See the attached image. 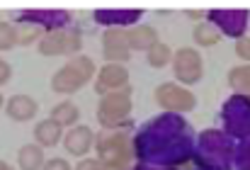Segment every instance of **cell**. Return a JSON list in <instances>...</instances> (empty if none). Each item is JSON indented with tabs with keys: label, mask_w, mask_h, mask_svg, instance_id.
<instances>
[{
	"label": "cell",
	"mask_w": 250,
	"mask_h": 170,
	"mask_svg": "<svg viewBox=\"0 0 250 170\" xmlns=\"http://www.w3.org/2000/svg\"><path fill=\"white\" fill-rule=\"evenodd\" d=\"M236 146V139H231L224 129H204L197 136L194 163L202 170H233Z\"/></svg>",
	"instance_id": "7a4b0ae2"
},
{
	"label": "cell",
	"mask_w": 250,
	"mask_h": 170,
	"mask_svg": "<svg viewBox=\"0 0 250 170\" xmlns=\"http://www.w3.org/2000/svg\"><path fill=\"white\" fill-rule=\"evenodd\" d=\"M97 24H104L107 29H124V27H136V22L141 20V10L131 7V10H119V7H104V10H95L92 12Z\"/></svg>",
	"instance_id": "4fadbf2b"
},
{
	"label": "cell",
	"mask_w": 250,
	"mask_h": 170,
	"mask_svg": "<svg viewBox=\"0 0 250 170\" xmlns=\"http://www.w3.org/2000/svg\"><path fill=\"white\" fill-rule=\"evenodd\" d=\"M0 107H2V95H0Z\"/></svg>",
	"instance_id": "d6a6232c"
},
{
	"label": "cell",
	"mask_w": 250,
	"mask_h": 170,
	"mask_svg": "<svg viewBox=\"0 0 250 170\" xmlns=\"http://www.w3.org/2000/svg\"><path fill=\"white\" fill-rule=\"evenodd\" d=\"M134 170H175V168H166V166H151V163H139V166H134Z\"/></svg>",
	"instance_id": "f546056e"
},
{
	"label": "cell",
	"mask_w": 250,
	"mask_h": 170,
	"mask_svg": "<svg viewBox=\"0 0 250 170\" xmlns=\"http://www.w3.org/2000/svg\"><path fill=\"white\" fill-rule=\"evenodd\" d=\"M5 112L15 122H29L37 114V102L29 95H12L5 105Z\"/></svg>",
	"instance_id": "9a60e30c"
},
{
	"label": "cell",
	"mask_w": 250,
	"mask_h": 170,
	"mask_svg": "<svg viewBox=\"0 0 250 170\" xmlns=\"http://www.w3.org/2000/svg\"><path fill=\"white\" fill-rule=\"evenodd\" d=\"M124 87H129V71L122 64H107L100 68L97 81H95V90L100 95H109V92H117Z\"/></svg>",
	"instance_id": "7c38bea8"
},
{
	"label": "cell",
	"mask_w": 250,
	"mask_h": 170,
	"mask_svg": "<svg viewBox=\"0 0 250 170\" xmlns=\"http://www.w3.org/2000/svg\"><path fill=\"white\" fill-rule=\"evenodd\" d=\"M221 127L231 139H250V97L233 92L221 105Z\"/></svg>",
	"instance_id": "277c9868"
},
{
	"label": "cell",
	"mask_w": 250,
	"mask_h": 170,
	"mask_svg": "<svg viewBox=\"0 0 250 170\" xmlns=\"http://www.w3.org/2000/svg\"><path fill=\"white\" fill-rule=\"evenodd\" d=\"M187 15H189V17H197V20H199V17H202V15H207V12H197V10H189Z\"/></svg>",
	"instance_id": "4dcf8cb0"
},
{
	"label": "cell",
	"mask_w": 250,
	"mask_h": 170,
	"mask_svg": "<svg viewBox=\"0 0 250 170\" xmlns=\"http://www.w3.org/2000/svg\"><path fill=\"white\" fill-rule=\"evenodd\" d=\"M63 146L71 156H85L92 146H95V134L87 127H73L66 136H63Z\"/></svg>",
	"instance_id": "5bb4252c"
},
{
	"label": "cell",
	"mask_w": 250,
	"mask_h": 170,
	"mask_svg": "<svg viewBox=\"0 0 250 170\" xmlns=\"http://www.w3.org/2000/svg\"><path fill=\"white\" fill-rule=\"evenodd\" d=\"M10 76H12V68H10V64H0V85H5L10 81Z\"/></svg>",
	"instance_id": "f1b7e54d"
},
{
	"label": "cell",
	"mask_w": 250,
	"mask_h": 170,
	"mask_svg": "<svg viewBox=\"0 0 250 170\" xmlns=\"http://www.w3.org/2000/svg\"><path fill=\"white\" fill-rule=\"evenodd\" d=\"M42 170H71V166L66 158H51V161H46V166Z\"/></svg>",
	"instance_id": "83f0119b"
},
{
	"label": "cell",
	"mask_w": 250,
	"mask_h": 170,
	"mask_svg": "<svg viewBox=\"0 0 250 170\" xmlns=\"http://www.w3.org/2000/svg\"><path fill=\"white\" fill-rule=\"evenodd\" d=\"M197 170H202V168H197Z\"/></svg>",
	"instance_id": "836d02e7"
},
{
	"label": "cell",
	"mask_w": 250,
	"mask_h": 170,
	"mask_svg": "<svg viewBox=\"0 0 250 170\" xmlns=\"http://www.w3.org/2000/svg\"><path fill=\"white\" fill-rule=\"evenodd\" d=\"M146 59H148V64H151L153 68H163V66H167V64L172 61V51H170L167 44H161V42H158V44L148 51Z\"/></svg>",
	"instance_id": "7402d4cb"
},
{
	"label": "cell",
	"mask_w": 250,
	"mask_h": 170,
	"mask_svg": "<svg viewBox=\"0 0 250 170\" xmlns=\"http://www.w3.org/2000/svg\"><path fill=\"white\" fill-rule=\"evenodd\" d=\"M17 44V27L0 22V51H7Z\"/></svg>",
	"instance_id": "d4e9b609"
},
{
	"label": "cell",
	"mask_w": 250,
	"mask_h": 170,
	"mask_svg": "<svg viewBox=\"0 0 250 170\" xmlns=\"http://www.w3.org/2000/svg\"><path fill=\"white\" fill-rule=\"evenodd\" d=\"M233 170H250V139L238 141L236 158H233Z\"/></svg>",
	"instance_id": "cb8c5ba5"
},
{
	"label": "cell",
	"mask_w": 250,
	"mask_h": 170,
	"mask_svg": "<svg viewBox=\"0 0 250 170\" xmlns=\"http://www.w3.org/2000/svg\"><path fill=\"white\" fill-rule=\"evenodd\" d=\"M17 163L22 170H42L46 163H44V151L39 144H27L20 149L17 153Z\"/></svg>",
	"instance_id": "ac0fdd59"
},
{
	"label": "cell",
	"mask_w": 250,
	"mask_h": 170,
	"mask_svg": "<svg viewBox=\"0 0 250 170\" xmlns=\"http://www.w3.org/2000/svg\"><path fill=\"white\" fill-rule=\"evenodd\" d=\"M76 170H107V168H104V163L97 161V158H83V161L76 166Z\"/></svg>",
	"instance_id": "484cf974"
},
{
	"label": "cell",
	"mask_w": 250,
	"mask_h": 170,
	"mask_svg": "<svg viewBox=\"0 0 250 170\" xmlns=\"http://www.w3.org/2000/svg\"><path fill=\"white\" fill-rule=\"evenodd\" d=\"M42 37H44V32H42L39 27L27 24V22H20V27H17V44H22V46H27V44H32V42L39 44Z\"/></svg>",
	"instance_id": "603a6c76"
},
{
	"label": "cell",
	"mask_w": 250,
	"mask_h": 170,
	"mask_svg": "<svg viewBox=\"0 0 250 170\" xmlns=\"http://www.w3.org/2000/svg\"><path fill=\"white\" fill-rule=\"evenodd\" d=\"M95 76V64L90 56H73L63 68H59L51 78V87L61 95L78 92L90 78Z\"/></svg>",
	"instance_id": "5b68a950"
},
{
	"label": "cell",
	"mask_w": 250,
	"mask_h": 170,
	"mask_svg": "<svg viewBox=\"0 0 250 170\" xmlns=\"http://www.w3.org/2000/svg\"><path fill=\"white\" fill-rule=\"evenodd\" d=\"M229 85L233 87V92L248 95L250 97V64L231 68V71H229Z\"/></svg>",
	"instance_id": "d6986e66"
},
{
	"label": "cell",
	"mask_w": 250,
	"mask_h": 170,
	"mask_svg": "<svg viewBox=\"0 0 250 170\" xmlns=\"http://www.w3.org/2000/svg\"><path fill=\"white\" fill-rule=\"evenodd\" d=\"M126 34H129V46H131V51H146V54H148V51L158 44V34H156V29L148 27V24H136V27L126 29Z\"/></svg>",
	"instance_id": "2e32d148"
},
{
	"label": "cell",
	"mask_w": 250,
	"mask_h": 170,
	"mask_svg": "<svg viewBox=\"0 0 250 170\" xmlns=\"http://www.w3.org/2000/svg\"><path fill=\"white\" fill-rule=\"evenodd\" d=\"M236 54H238V59H243V61H250V39H238L236 42Z\"/></svg>",
	"instance_id": "4316f807"
},
{
	"label": "cell",
	"mask_w": 250,
	"mask_h": 170,
	"mask_svg": "<svg viewBox=\"0 0 250 170\" xmlns=\"http://www.w3.org/2000/svg\"><path fill=\"white\" fill-rule=\"evenodd\" d=\"M129 114H131V87L102 95L97 105V122L102 124V129H119L134 124Z\"/></svg>",
	"instance_id": "3957f363"
},
{
	"label": "cell",
	"mask_w": 250,
	"mask_h": 170,
	"mask_svg": "<svg viewBox=\"0 0 250 170\" xmlns=\"http://www.w3.org/2000/svg\"><path fill=\"white\" fill-rule=\"evenodd\" d=\"M156 102L172 114H185V112H192L197 100L189 90L180 87L177 83H163L156 87Z\"/></svg>",
	"instance_id": "8992f818"
},
{
	"label": "cell",
	"mask_w": 250,
	"mask_h": 170,
	"mask_svg": "<svg viewBox=\"0 0 250 170\" xmlns=\"http://www.w3.org/2000/svg\"><path fill=\"white\" fill-rule=\"evenodd\" d=\"M207 17L221 34H226L231 39H243V34L248 29L250 12L248 10H209Z\"/></svg>",
	"instance_id": "ba28073f"
},
{
	"label": "cell",
	"mask_w": 250,
	"mask_h": 170,
	"mask_svg": "<svg viewBox=\"0 0 250 170\" xmlns=\"http://www.w3.org/2000/svg\"><path fill=\"white\" fill-rule=\"evenodd\" d=\"M194 146L197 136L192 124L172 112L151 117L134 134V156L139 163L166 168L185 166L187 161H194Z\"/></svg>",
	"instance_id": "6da1fadb"
},
{
	"label": "cell",
	"mask_w": 250,
	"mask_h": 170,
	"mask_svg": "<svg viewBox=\"0 0 250 170\" xmlns=\"http://www.w3.org/2000/svg\"><path fill=\"white\" fill-rule=\"evenodd\" d=\"M202 56L197 49H180L172 56V73L182 85H194L202 81Z\"/></svg>",
	"instance_id": "30bf717a"
},
{
	"label": "cell",
	"mask_w": 250,
	"mask_h": 170,
	"mask_svg": "<svg viewBox=\"0 0 250 170\" xmlns=\"http://www.w3.org/2000/svg\"><path fill=\"white\" fill-rule=\"evenodd\" d=\"M17 20L39 27L44 34H51V32L68 29V24H71V12H68V10H22V12L17 15Z\"/></svg>",
	"instance_id": "52a82bcc"
},
{
	"label": "cell",
	"mask_w": 250,
	"mask_h": 170,
	"mask_svg": "<svg viewBox=\"0 0 250 170\" xmlns=\"http://www.w3.org/2000/svg\"><path fill=\"white\" fill-rule=\"evenodd\" d=\"M192 37H194V42H197L199 46H214V44L219 42L221 32H219L211 22H199V24L194 27Z\"/></svg>",
	"instance_id": "44dd1931"
},
{
	"label": "cell",
	"mask_w": 250,
	"mask_h": 170,
	"mask_svg": "<svg viewBox=\"0 0 250 170\" xmlns=\"http://www.w3.org/2000/svg\"><path fill=\"white\" fill-rule=\"evenodd\" d=\"M102 51H104V59L112 61V64H124V61H129L131 46H129V34H126V29H107V32L102 34Z\"/></svg>",
	"instance_id": "8fae6325"
},
{
	"label": "cell",
	"mask_w": 250,
	"mask_h": 170,
	"mask_svg": "<svg viewBox=\"0 0 250 170\" xmlns=\"http://www.w3.org/2000/svg\"><path fill=\"white\" fill-rule=\"evenodd\" d=\"M34 139H37V144L44 146V149L56 146V144L61 141V124L54 122V119H44V122H39V124L34 127Z\"/></svg>",
	"instance_id": "e0dca14e"
},
{
	"label": "cell",
	"mask_w": 250,
	"mask_h": 170,
	"mask_svg": "<svg viewBox=\"0 0 250 170\" xmlns=\"http://www.w3.org/2000/svg\"><path fill=\"white\" fill-rule=\"evenodd\" d=\"M51 119L59 122L61 127H71V124H76V122L81 119V114H78V107H76L71 100H63L61 105H56V107L51 109Z\"/></svg>",
	"instance_id": "ffe728a7"
},
{
	"label": "cell",
	"mask_w": 250,
	"mask_h": 170,
	"mask_svg": "<svg viewBox=\"0 0 250 170\" xmlns=\"http://www.w3.org/2000/svg\"><path fill=\"white\" fill-rule=\"evenodd\" d=\"M39 54L44 56H63V54H76L81 49V34L76 29H61L44 34L37 44Z\"/></svg>",
	"instance_id": "9c48e42d"
},
{
	"label": "cell",
	"mask_w": 250,
	"mask_h": 170,
	"mask_svg": "<svg viewBox=\"0 0 250 170\" xmlns=\"http://www.w3.org/2000/svg\"><path fill=\"white\" fill-rule=\"evenodd\" d=\"M0 170H12V168H10L7 163H2V161H0Z\"/></svg>",
	"instance_id": "1f68e13d"
},
{
	"label": "cell",
	"mask_w": 250,
	"mask_h": 170,
	"mask_svg": "<svg viewBox=\"0 0 250 170\" xmlns=\"http://www.w3.org/2000/svg\"><path fill=\"white\" fill-rule=\"evenodd\" d=\"M0 64H2V61H0Z\"/></svg>",
	"instance_id": "e575fe53"
}]
</instances>
